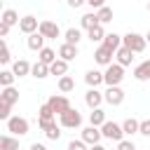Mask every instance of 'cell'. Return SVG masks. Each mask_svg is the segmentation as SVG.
Here are the masks:
<instances>
[{"label": "cell", "instance_id": "6da1fadb", "mask_svg": "<svg viewBox=\"0 0 150 150\" xmlns=\"http://www.w3.org/2000/svg\"><path fill=\"white\" fill-rule=\"evenodd\" d=\"M122 45H124L127 49H131L134 54H141V52H145V45H148V40H145V35L129 30L127 35H122Z\"/></svg>", "mask_w": 150, "mask_h": 150}, {"label": "cell", "instance_id": "7a4b0ae2", "mask_svg": "<svg viewBox=\"0 0 150 150\" xmlns=\"http://www.w3.org/2000/svg\"><path fill=\"white\" fill-rule=\"evenodd\" d=\"M103 77H105V84H108V87H120L122 80H124V66H120L117 61L110 63V66L105 68Z\"/></svg>", "mask_w": 150, "mask_h": 150}, {"label": "cell", "instance_id": "3957f363", "mask_svg": "<svg viewBox=\"0 0 150 150\" xmlns=\"http://www.w3.org/2000/svg\"><path fill=\"white\" fill-rule=\"evenodd\" d=\"M5 124H7V131H9L12 136H16V138H19V136H26L28 129H30L28 120H26V117H19V115H12Z\"/></svg>", "mask_w": 150, "mask_h": 150}, {"label": "cell", "instance_id": "277c9868", "mask_svg": "<svg viewBox=\"0 0 150 150\" xmlns=\"http://www.w3.org/2000/svg\"><path fill=\"white\" fill-rule=\"evenodd\" d=\"M101 134H103V138H108V141H115V143H120V141H124V129H122V124H117V122H105L103 127H101Z\"/></svg>", "mask_w": 150, "mask_h": 150}, {"label": "cell", "instance_id": "5b68a950", "mask_svg": "<svg viewBox=\"0 0 150 150\" xmlns=\"http://www.w3.org/2000/svg\"><path fill=\"white\" fill-rule=\"evenodd\" d=\"M59 124H61L63 129H80V124H82V115H80L75 108H70L68 112H63V115L59 117Z\"/></svg>", "mask_w": 150, "mask_h": 150}, {"label": "cell", "instance_id": "8992f818", "mask_svg": "<svg viewBox=\"0 0 150 150\" xmlns=\"http://www.w3.org/2000/svg\"><path fill=\"white\" fill-rule=\"evenodd\" d=\"M38 127L45 131V136L49 141H59L61 138V124H56V120H38Z\"/></svg>", "mask_w": 150, "mask_h": 150}, {"label": "cell", "instance_id": "52a82bcc", "mask_svg": "<svg viewBox=\"0 0 150 150\" xmlns=\"http://www.w3.org/2000/svg\"><path fill=\"white\" fill-rule=\"evenodd\" d=\"M49 105H52V110L61 117L63 112H68L73 105H70V101H68V96H63V94H56V96H49V101H47Z\"/></svg>", "mask_w": 150, "mask_h": 150}, {"label": "cell", "instance_id": "ba28073f", "mask_svg": "<svg viewBox=\"0 0 150 150\" xmlns=\"http://www.w3.org/2000/svg\"><path fill=\"white\" fill-rule=\"evenodd\" d=\"M112 59H115V52H110L105 45H98V47H96V52H94V61H96L98 66H105V68H108L110 63H115Z\"/></svg>", "mask_w": 150, "mask_h": 150}, {"label": "cell", "instance_id": "9c48e42d", "mask_svg": "<svg viewBox=\"0 0 150 150\" xmlns=\"http://www.w3.org/2000/svg\"><path fill=\"white\" fill-rule=\"evenodd\" d=\"M19 30L26 33V35H33V33L40 30V21H38L33 14H26V16H21V21H19Z\"/></svg>", "mask_w": 150, "mask_h": 150}, {"label": "cell", "instance_id": "30bf717a", "mask_svg": "<svg viewBox=\"0 0 150 150\" xmlns=\"http://www.w3.org/2000/svg\"><path fill=\"white\" fill-rule=\"evenodd\" d=\"M80 138H82V141H84V143L91 148V145L101 143L103 134H101V129H98V127H91V124H89V127H84V129H82V136H80Z\"/></svg>", "mask_w": 150, "mask_h": 150}, {"label": "cell", "instance_id": "8fae6325", "mask_svg": "<svg viewBox=\"0 0 150 150\" xmlns=\"http://www.w3.org/2000/svg\"><path fill=\"white\" fill-rule=\"evenodd\" d=\"M103 96H105V103H110V105H122L124 103V89L122 87H108L103 91Z\"/></svg>", "mask_w": 150, "mask_h": 150}, {"label": "cell", "instance_id": "7c38bea8", "mask_svg": "<svg viewBox=\"0 0 150 150\" xmlns=\"http://www.w3.org/2000/svg\"><path fill=\"white\" fill-rule=\"evenodd\" d=\"M38 33H42L47 40H56L59 35H61V28H59V23H54V21H40V30Z\"/></svg>", "mask_w": 150, "mask_h": 150}, {"label": "cell", "instance_id": "4fadbf2b", "mask_svg": "<svg viewBox=\"0 0 150 150\" xmlns=\"http://www.w3.org/2000/svg\"><path fill=\"white\" fill-rule=\"evenodd\" d=\"M105 101V96H103V91H98V89H87V94H84V103L91 108V110H96V108H101V103Z\"/></svg>", "mask_w": 150, "mask_h": 150}, {"label": "cell", "instance_id": "5bb4252c", "mask_svg": "<svg viewBox=\"0 0 150 150\" xmlns=\"http://www.w3.org/2000/svg\"><path fill=\"white\" fill-rule=\"evenodd\" d=\"M84 82H87L91 89H98L101 84H105V77H103V73H101V70L91 68V70H87V73H84Z\"/></svg>", "mask_w": 150, "mask_h": 150}, {"label": "cell", "instance_id": "9a60e30c", "mask_svg": "<svg viewBox=\"0 0 150 150\" xmlns=\"http://www.w3.org/2000/svg\"><path fill=\"white\" fill-rule=\"evenodd\" d=\"M134 77H136L138 82H148V80H150V59H145V61H141L138 66H134Z\"/></svg>", "mask_w": 150, "mask_h": 150}, {"label": "cell", "instance_id": "2e32d148", "mask_svg": "<svg viewBox=\"0 0 150 150\" xmlns=\"http://www.w3.org/2000/svg\"><path fill=\"white\" fill-rule=\"evenodd\" d=\"M45 35L42 33H33V35H28V40H26V45H28V49L30 52H42L45 49Z\"/></svg>", "mask_w": 150, "mask_h": 150}, {"label": "cell", "instance_id": "e0dca14e", "mask_svg": "<svg viewBox=\"0 0 150 150\" xmlns=\"http://www.w3.org/2000/svg\"><path fill=\"white\" fill-rule=\"evenodd\" d=\"M115 61H117L120 66H124V68H127V66H131V61H134V52H131V49H127V47L122 45V47L115 52Z\"/></svg>", "mask_w": 150, "mask_h": 150}, {"label": "cell", "instance_id": "ac0fdd59", "mask_svg": "<svg viewBox=\"0 0 150 150\" xmlns=\"http://www.w3.org/2000/svg\"><path fill=\"white\" fill-rule=\"evenodd\" d=\"M30 70H33V66H30L26 59H19V61L12 63V73H14L16 77H26V75H30Z\"/></svg>", "mask_w": 150, "mask_h": 150}, {"label": "cell", "instance_id": "d6986e66", "mask_svg": "<svg viewBox=\"0 0 150 150\" xmlns=\"http://www.w3.org/2000/svg\"><path fill=\"white\" fill-rule=\"evenodd\" d=\"M0 101L7 103V105H14V103L19 101V89H14V87H2V91H0Z\"/></svg>", "mask_w": 150, "mask_h": 150}, {"label": "cell", "instance_id": "ffe728a7", "mask_svg": "<svg viewBox=\"0 0 150 150\" xmlns=\"http://www.w3.org/2000/svg\"><path fill=\"white\" fill-rule=\"evenodd\" d=\"M77 56V45H68V42H63L61 47H59V59H63V61H73Z\"/></svg>", "mask_w": 150, "mask_h": 150}, {"label": "cell", "instance_id": "44dd1931", "mask_svg": "<svg viewBox=\"0 0 150 150\" xmlns=\"http://www.w3.org/2000/svg\"><path fill=\"white\" fill-rule=\"evenodd\" d=\"M56 56H59V52H54L52 47H45L42 52H38V61L45 63V66H52V63L56 61Z\"/></svg>", "mask_w": 150, "mask_h": 150}, {"label": "cell", "instance_id": "7402d4cb", "mask_svg": "<svg viewBox=\"0 0 150 150\" xmlns=\"http://www.w3.org/2000/svg\"><path fill=\"white\" fill-rule=\"evenodd\" d=\"M101 45H105L110 52H117V49L122 47V35H117V33H108V35H105V40H103Z\"/></svg>", "mask_w": 150, "mask_h": 150}, {"label": "cell", "instance_id": "603a6c76", "mask_svg": "<svg viewBox=\"0 0 150 150\" xmlns=\"http://www.w3.org/2000/svg\"><path fill=\"white\" fill-rule=\"evenodd\" d=\"M49 73H52V75H56V77H63V75H68V61H63V59H56V61L49 66Z\"/></svg>", "mask_w": 150, "mask_h": 150}, {"label": "cell", "instance_id": "cb8c5ba5", "mask_svg": "<svg viewBox=\"0 0 150 150\" xmlns=\"http://www.w3.org/2000/svg\"><path fill=\"white\" fill-rule=\"evenodd\" d=\"M80 26H82L84 30H91L94 26H98V16H96V12L82 14V16H80Z\"/></svg>", "mask_w": 150, "mask_h": 150}, {"label": "cell", "instance_id": "d4e9b609", "mask_svg": "<svg viewBox=\"0 0 150 150\" xmlns=\"http://www.w3.org/2000/svg\"><path fill=\"white\" fill-rule=\"evenodd\" d=\"M105 122H108V120H105V112H103L101 108H96V110L89 112V124H91V127H98V129H101Z\"/></svg>", "mask_w": 150, "mask_h": 150}, {"label": "cell", "instance_id": "484cf974", "mask_svg": "<svg viewBox=\"0 0 150 150\" xmlns=\"http://www.w3.org/2000/svg\"><path fill=\"white\" fill-rule=\"evenodd\" d=\"M122 129H124V136H134V134H138L141 122H138V120H134V117H127V120L122 122Z\"/></svg>", "mask_w": 150, "mask_h": 150}, {"label": "cell", "instance_id": "4316f807", "mask_svg": "<svg viewBox=\"0 0 150 150\" xmlns=\"http://www.w3.org/2000/svg\"><path fill=\"white\" fill-rule=\"evenodd\" d=\"M0 150H19V138L12 134H5L0 138Z\"/></svg>", "mask_w": 150, "mask_h": 150}, {"label": "cell", "instance_id": "83f0119b", "mask_svg": "<svg viewBox=\"0 0 150 150\" xmlns=\"http://www.w3.org/2000/svg\"><path fill=\"white\" fill-rule=\"evenodd\" d=\"M105 35H108V33H105V28H103L101 23H98V26H94L91 30H87V38H89L91 42H103V40H105Z\"/></svg>", "mask_w": 150, "mask_h": 150}, {"label": "cell", "instance_id": "f1b7e54d", "mask_svg": "<svg viewBox=\"0 0 150 150\" xmlns=\"http://www.w3.org/2000/svg\"><path fill=\"white\" fill-rule=\"evenodd\" d=\"M80 40H82V30L80 28H68L63 33V42H68V45H77Z\"/></svg>", "mask_w": 150, "mask_h": 150}, {"label": "cell", "instance_id": "f546056e", "mask_svg": "<svg viewBox=\"0 0 150 150\" xmlns=\"http://www.w3.org/2000/svg\"><path fill=\"white\" fill-rule=\"evenodd\" d=\"M30 75H33L35 80H45V77H47V75H52V73H49V66H45V63H40V61H38V63H33Z\"/></svg>", "mask_w": 150, "mask_h": 150}, {"label": "cell", "instance_id": "4dcf8cb0", "mask_svg": "<svg viewBox=\"0 0 150 150\" xmlns=\"http://www.w3.org/2000/svg\"><path fill=\"white\" fill-rule=\"evenodd\" d=\"M73 89H75V80H73L70 75L59 77V91H61V94H70Z\"/></svg>", "mask_w": 150, "mask_h": 150}, {"label": "cell", "instance_id": "1f68e13d", "mask_svg": "<svg viewBox=\"0 0 150 150\" xmlns=\"http://www.w3.org/2000/svg\"><path fill=\"white\" fill-rule=\"evenodd\" d=\"M19 21H21V19H19V14H16L14 9H5V12H2V23H5V26L12 28V26H19Z\"/></svg>", "mask_w": 150, "mask_h": 150}, {"label": "cell", "instance_id": "d6a6232c", "mask_svg": "<svg viewBox=\"0 0 150 150\" xmlns=\"http://www.w3.org/2000/svg\"><path fill=\"white\" fill-rule=\"evenodd\" d=\"M96 16H98V23H101V26H103V23H110V21H112V9L105 5V7L96 9Z\"/></svg>", "mask_w": 150, "mask_h": 150}, {"label": "cell", "instance_id": "836d02e7", "mask_svg": "<svg viewBox=\"0 0 150 150\" xmlns=\"http://www.w3.org/2000/svg\"><path fill=\"white\" fill-rule=\"evenodd\" d=\"M38 120H56V112L52 110L49 103H42L40 110H38Z\"/></svg>", "mask_w": 150, "mask_h": 150}, {"label": "cell", "instance_id": "e575fe53", "mask_svg": "<svg viewBox=\"0 0 150 150\" xmlns=\"http://www.w3.org/2000/svg\"><path fill=\"white\" fill-rule=\"evenodd\" d=\"M14 80H16V75L12 70H0V84L2 87H14Z\"/></svg>", "mask_w": 150, "mask_h": 150}, {"label": "cell", "instance_id": "d590c367", "mask_svg": "<svg viewBox=\"0 0 150 150\" xmlns=\"http://www.w3.org/2000/svg\"><path fill=\"white\" fill-rule=\"evenodd\" d=\"M12 61V54H9V47H7V42L2 40V49H0V63H9Z\"/></svg>", "mask_w": 150, "mask_h": 150}, {"label": "cell", "instance_id": "8d00e7d4", "mask_svg": "<svg viewBox=\"0 0 150 150\" xmlns=\"http://www.w3.org/2000/svg\"><path fill=\"white\" fill-rule=\"evenodd\" d=\"M9 117H12V105H7V103H2V101H0V120H5V122H7Z\"/></svg>", "mask_w": 150, "mask_h": 150}, {"label": "cell", "instance_id": "74e56055", "mask_svg": "<svg viewBox=\"0 0 150 150\" xmlns=\"http://www.w3.org/2000/svg\"><path fill=\"white\" fill-rule=\"evenodd\" d=\"M68 150H89V148H87V143H84L82 138H77V141L73 138V141L68 143Z\"/></svg>", "mask_w": 150, "mask_h": 150}, {"label": "cell", "instance_id": "f35d334b", "mask_svg": "<svg viewBox=\"0 0 150 150\" xmlns=\"http://www.w3.org/2000/svg\"><path fill=\"white\" fill-rule=\"evenodd\" d=\"M117 150H136V145H134V141L124 138V141H120V143H117Z\"/></svg>", "mask_w": 150, "mask_h": 150}, {"label": "cell", "instance_id": "ab89813d", "mask_svg": "<svg viewBox=\"0 0 150 150\" xmlns=\"http://www.w3.org/2000/svg\"><path fill=\"white\" fill-rule=\"evenodd\" d=\"M138 134H141V136H150V120H143V122H141Z\"/></svg>", "mask_w": 150, "mask_h": 150}, {"label": "cell", "instance_id": "60d3db41", "mask_svg": "<svg viewBox=\"0 0 150 150\" xmlns=\"http://www.w3.org/2000/svg\"><path fill=\"white\" fill-rule=\"evenodd\" d=\"M87 5L91 9H101V7H105V0H87Z\"/></svg>", "mask_w": 150, "mask_h": 150}, {"label": "cell", "instance_id": "b9f144b4", "mask_svg": "<svg viewBox=\"0 0 150 150\" xmlns=\"http://www.w3.org/2000/svg\"><path fill=\"white\" fill-rule=\"evenodd\" d=\"M73 9H77V7H82V5H87V0H66Z\"/></svg>", "mask_w": 150, "mask_h": 150}, {"label": "cell", "instance_id": "7bdbcfd3", "mask_svg": "<svg viewBox=\"0 0 150 150\" xmlns=\"http://www.w3.org/2000/svg\"><path fill=\"white\" fill-rule=\"evenodd\" d=\"M9 35V26H5L2 21H0V38H7Z\"/></svg>", "mask_w": 150, "mask_h": 150}, {"label": "cell", "instance_id": "ee69618b", "mask_svg": "<svg viewBox=\"0 0 150 150\" xmlns=\"http://www.w3.org/2000/svg\"><path fill=\"white\" fill-rule=\"evenodd\" d=\"M30 150H47V145H42V143H30Z\"/></svg>", "mask_w": 150, "mask_h": 150}, {"label": "cell", "instance_id": "f6af8a7d", "mask_svg": "<svg viewBox=\"0 0 150 150\" xmlns=\"http://www.w3.org/2000/svg\"><path fill=\"white\" fill-rule=\"evenodd\" d=\"M89 150H105V148H103V145H101V143H96V145H91V148H89Z\"/></svg>", "mask_w": 150, "mask_h": 150}, {"label": "cell", "instance_id": "bcb514c9", "mask_svg": "<svg viewBox=\"0 0 150 150\" xmlns=\"http://www.w3.org/2000/svg\"><path fill=\"white\" fill-rule=\"evenodd\" d=\"M145 40H148V42H150V30H148V33H145Z\"/></svg>", "mask_w": 150, "mask_h": 150}, {"label": "cell", "instance_id": "7dc6e473", "mask_svg": "<svg viewBox=\"0 0 150 150\" xmlns=\"http://www.w3.org/2000/svg\"><path fill=\"white\" fill-rule=\"evenodd\" d=\"M148 12H150V2H148Z\"/></svg>", "mask_w": 150, "mask_h": 150}]
</instances>
